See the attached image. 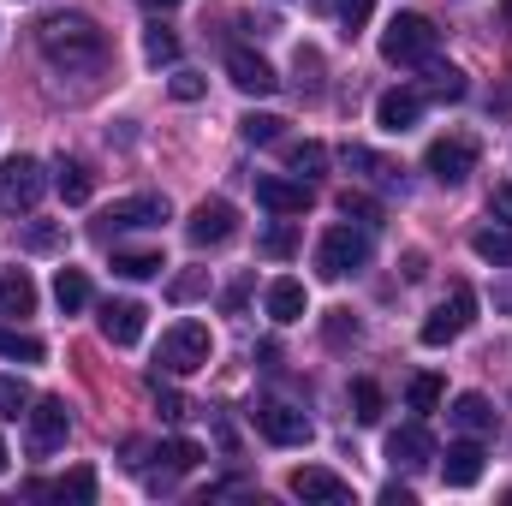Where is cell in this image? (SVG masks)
<instances>
[{
    "instance_id": "obj_17",
    "label": "cell",
    "mask_w": 512,
    "mask_h": 506,
    "mask_svg": "<svg viewBox=\"0 0 512 506\" xmlns=\"http://www.w3.org/2000/svg\"><path fill=\"white\" fill-rule=\"evenodd\" d=\"M417 120H423V90H387L382 102H376V126L393 131V137L411 131Z\"/></svg>"
},
{
    "instance_id": "obj_40",
    "label": "cell",
    "mask_w": 512,
    "mask_h": 506,
    "mask_svg": "<svg viewBox=\"0 0 512 506\" xmlns=\"http://www.w3.org/2000/svg\"><path fill=\"white\" fill-rule=\"evenodd\" d=\"M441 393H447V387H441V376H417L411 387H405L411 411H435V405H441Z\"/></svg>"
},
{
    "instance_id": "obj_46",
    "label": "cell",
    "mask_w": 512,
    "mask_h": 506,
    "mask_svg": "<svg viewBox=\"0 0 512 506\" xmlns=\"http://www.w3.org/2000/svg\"><path fill=\"white\" fill-rule=\"evenodd\" d=\"M489 209H495V221H507V227H512V179H507V185H495Z\"/></svg>"
},
{
    "instance_id": "obj_48",
    "label": "cell",
    "mask_w": 512,
    "mask_h": 506,
    "mask_svg": "<svg viewBox=\"0 0 512 506\" xmlns=\"http://www.w3.org/2000/svg\"><path fill=\"white\" fill-rule=\"evenodd\" d=\"M245 298H251V280H239V286H227V310H239Z\"/></svg>"
},
{
    "instance_id": "obj_18",
    "label": "cell",
    "mask_w": 512,
    "mask_h": 506,
    "mask_svg": "<svg viewBox=\"0 0 512 506\" xmlns=\"http://www.w3.org/2000/svg\"><path fill=\"white\" fill-rule=\"evenodd\" d=\"M441 477H447V489H471L483 477V441L477 435L471 441H453L447 459H441Z\"/></svg>"
},
{
    "instance_id": "obj_27",
    "label": "cell",
    "mask_w": 512,
    "mask_h": 506,
    "mask_svg": "<svg viewBox=\"0 0 512 506\" xmlns=\"http://www.w3.org/2000/svg\"><path fill=\"white\" fill-rule=\"evenodd\" d=\"M471 251L483 256V262H501V268H507L512 262V227H477V233H471Z\"/></svg>"
},
{
    "instance_id": "obj_30",
    "label": "cell",
    "mask_w": 512,
    "mask_h": 506,
    "mask_svg": "<svg viewBox=\"0 0 512 506\" xmlns=\"http://www.w3.org/2000/svg\"><path fill=\"white\" fill-rule=\"evenodd\" d=\"M256 251L274 256V262H286V256L298 251V221H286V215H280V221H274V227H268V233L256 239Z\"/></svg>"
},
{
    "instance_id": "obj_41",
    "label": "cell",
    "mask_w": 512,
    "mask_h": 506,
    "mask_svg": "<svg viewBox=\"0 0 512 506\" xmlns=\"http://www.w3.org/2000/svg\"><path fill=\"white\" fill-rule=\"evenodd\" d=\"M280 126H286V120H274V114H245V120H239L245 143H280Z\"/></svg>"
},
{
    "instance_id": "obj_16",
    "label": "cell",
    "mask_w": 512,
    "mask_h": 506,
    "mask_svg": "<svg viewBox=\"0 0 512 506\" xmlns=\"http://www.w3.org/2000/svg\"><path fill=\"white\" fill-rule=\"evenodd\" d=\"M227 78H233L245 96H274V90H280L274 66H268L262 54H251V48H233V54H227Z\"/></svg>"
},
{
    "instance_id": "obj_42",
    "label": "cell",
    "mask_w": 512,
    "mask_h": 506,
    "mask_svg": "<svg viewBox=\"0 0 512 506\" xmlns=\"http://www.w3.org/2000/svg\"><path fill=\"white\" fill-rule=\"evenodd\" d=\"M203 292H209V274H203V268H191V274H179V280L167 286L173 304H191V298H203Z\"/></svg>"
},
{
    "instance_id": "obj_24",
    "label": "cell",
    "mask_w": 512,
    "mask_h": 506,
    "mask_svg": "<svg viewBox=\"0 0 512 506\" xmlns=\"http://www.w3.org/2000/svg\"><path fill=\"white\" fill-rule=\"evenodd\" d=\"M54 304H60L66 316L84 310V304H90V274H84V268H60V274H54Z\"/></svg>"
},
{
    "instance_id": "obj_33",
    "label": "cell",
    "mask_w": 512,
    "mask_h": 506,
    "mask_svg": "<svg viewBox=\"0 0 512 506\" xmlns=\"http://www.w3.org/2000/svg\"><path fill=\"white\" fill-rule=\"evenodd\" d=\"M30 405H36V399H30V387H24V381H18V376H0V417H6V423H18Z\"/></svg>"
},
{
    "instance_id": "obj_26",
    "label": "cell",
    "mask_w": 512,
    "mask_h": 506,
    "mask_svg": "<svg viewBox=\"0 0 512 506\" xmlns=\"http://www.w3.org/2000/svg\"><path fill=\"white\" fill-rule=\"evenodd\" d=\"M346 167H358V173H370L376 185H399V167H393L387 155H376V149H364V143H352V149H346Z\"/></svg>"
},
{
    "instance_id": "obj_4",
    "label": "cell",
    "mask_w": 512,
    "mask_h": 506,
    "mask_svg": "<svg viewBox=\"0 0 512 506\" xmlns=\"http://www.w3.org/2000/svg\"><path fill=\"white\" fill-rule=\"evenodd\" d=\"M209 358H215V334L203 322H173L161 334V370L167 376H197Z\"/></svg>"
},
{
    "instance_id": "obj_12",
    "label": "cell",
    "mask_w": 512,
    "mask_h": 506,
    "mask_svg": "<svg viewBox=\"0 0 512 506\" xmlns=\"http://www.w3.org/2000/svg\"><path fill=\"white\" fill-rule=\"evenodd\" d=\"M298 501H322V506H352V483L346 477H334V471H322V465H304V471H292V483H286Z\"/></svg>"
},
{
    "instance_id": "obj_15",
    "label": "cell",
    "mask_w": 512,
    "mask_h": 506,
    "mask_svg": "<svg viewBox=\"0 0 512 506\" xmlns=\"http://www.w3.org/2000/svg\"><path fill=\"white\" fill-rule=\"evenodd\" d=\"M387 459H393L399 471H423V465L435 459V435H429L423 423H405V429L387 435Z\"/></svg>"
},
{
    "instance_id": "obj_2",
    "label": "cell",
    "mask_w": 512,
    "mask_h": 506,
    "mask_svg": "<svg viewBox=\"0 0 512 506\" xmlns=\"http://www.w3.org/2000/svg\"><path fill=\"white\" fill-rule=\"evenodd\" d=\"M441 48V30L423 12H393L382 30V60L387 66H429Z\"/></svg>"
},
{
    "instance_id": "obj_23",
    "label": "cell",
    "mask_w": 512,
    "mask_h": 506,
    "mask_svg": "<svg viewBox=\"0 0 512 506\" xmlns=\"http://www.w3.org/2000/svg\"><path fill=\"white\" fill-rule=\"evenodd\" d=\"M304 310H310V298H304L298 280H274V286H268V316H274V322H298Z\"/></svg>"
},
{
    "instance_id": "obj_7",
    "label": "cell",
    "mask_w": 512,
    "mask_h": 506,
    "mask_svg": "<svg viewBox=\"0 0 512 506\" xmlns=\"http://www.w3.org/2000/svg\"><path fill=\"white\" fill-rule=\"evenodd\" d=\"M251 423H256V435L262 441H274V447H304L316 429H310V417L298 411V405H286V399H262L251 411Z\"/></svg>"
},
{
    "instance_id": "obj_25",
    "label": "cell",
    "mask_w": 512,
    "mask_h": 506,
    "mask_svg": "<svg viewBox=\"0 0 512 506\" xmlns=\"http://www.w3.org/2000/svg\"><path fill=\"white\" fill-rule=\"evenodd\" d=\"M155 459H161V471H167V477H185V471H197L203 447H197V441H185V435H173V441H161V453H155Z\"/></svg>"
},
{
    "instance_id": "obj_32",
    "label": "cell",
    "mask_w": 512,
    "mask_h": 506,
    "mask_svg": "<svg viewBox=\"0 0 512 506\" xmlns=\"http://www.w3.org/2000/svg\"><path fill=\"white\" fill-rule=\"evenodd\" d=\"M60 245H66V227H60V221H30V227H24V251L48 256V251H60Z\"/></svg>"
},
{
    "instance_id": "obj_43",
    "label": "cell",
    "mask_w": 512,
    "mask_h": 506,
    "mask_svg": "<svg viewBox=\"0 0 512 506\" xmlns=\"http://www.w3.org/2000/svg\"><path fill=\"white\" fill-rule=\"evenodd\" d=\"M167 90H173V102H203V90H209V84H203L197 72H173V84H167Z\"/></svg>"
},
{
    "instance_id": "obj_50",
    "label": "cell",
    "mask_w": 512,
    "mask_h": 506,
    "mask_svg": "<svg viewBox=\"0 0 512 506\" xmlns=\"http://www.w3.org/2000/svg\"><path fill=\"white\" fill-rule=\"evenodd\" d=\"M501 18H507V30H512V0H501Z\"/></svg>"
},
{
    "instance_id": "obj_6",
    "label": "cell",
    "mask_w": 512,
    "mask_h": 506,
    "mask_svg": "<svg viewBox=\"0 0 512 506\" xmlns=\"http://www.w3.org/2000/svg\"><path fill=\"white\" fill-rule=\"evenodd\" d=\"M42 191H48V173H42L36 155H6L0 161V209L24 215V209L42 203Z\"/></svg>"
},
{
    "instance_id": "obj_47",
    "label": "cell",
    "mask_w": 512,
    "mask_h": 506,
    "mask_svg": "<svg viewBox=\"0 0 512 506\" xmlns=\"http://www.w3.org/2000/svg\"><path fill=\"white\" fill-rule=\"evenodd\" d=\"M417 501V495H411V489H399V483H387L382 489V506H411Z\"/></svg>"
},
{
    "instance_id": "obj_19",
    "label": "cell",
    "mask_w": 512,
    "mask_h": 506,
    "mask_svg": "<svg viewBox=\"0 0 512 506\" xmlns=\"http://www.w3.org/2000/svg\"><path fill=\"white\" fill-rule=\"evenodd\" d=\"M453 423H459L465 435H477V441H483V435H495V429H501V411H495L483 393H459V399H453Z\"/></svg>"
},
{
    "instance_id": "obj_36",
    "label": "cell",
    "mask_w": 512,
    "mask_h": 506,
    "mask_svg": "<svg viewBox=\"0 0 512 506\" xmlns=\"http://www.w3.org/2000/svg\"><path fill=\"white\" fill-rule=\"evenodd\" d=\"M292 72H298V90H304V96H322V54H316V48H298Z\"/></svg>"
},
{
    "instance_id": "obj_31",
    "label": "cell",
    "mask_w": 512,
    "mask_h": 506,
    "mask_svg": "<svg viewBox=\"0 0 512 506\" xmlns=\"http://www.w3.org/2000/svg\"><path fill=\"white\" fill-rule=\"evenodd\" d=\"M167 262H161V251H114V274L120 280H149V274H161Z\"/></svg>"
},
{
    "instance_id": "obj_37",
    "label": "cell",
    "mask_w": 512,
    "mask_h": 506,
    "mask_svg": "<svg viewBox=\"0 0 512 506\" xmlns=\"http://www.w3.org/2000/svg\"><path fill=\"white\" fill-rule=\"evenodd\" d=\"M429 96L459 102V96H465V72H459V66H429Z\"/></svg>"
},
{
    "instance_id": "obj_38",
    "label": "cell",
    "mask_w": 512,
    "mask_h": 506,
    "mask_svg": "<svg viewBox=\"0 0 512 506\" xmlns=\"http://www.w3.org/2000/svg\"><path fill=\"white\" fill-rule=\"evenodd\" d=\"M316 6H334L340 24H346V36H358V30L370 24V12H376V0H316Z\"/></svg>"
},
{
    "instance_id": "obj_28",
    "label": "cell",
    "mask_w": 512,
    "mask_h": 506,
    "mask_svg": "<svg viewBox=\"0 0 512 506\" xmlns=\"http://www.w3.org/2000/svg\"><path fill=\"white\" fill-rule=\"evenodd\" d=\"M0 358L6 364H42V340L24 328H0Z\"/></svg>"
},
{
    "instance_id": "obj_10",
    "label": "cell",
    "mask_w": 512,
    "mask_h": 506,
    "mask_svg": "<svg viewBox=\"0 0 512 506\" xmlns=\"http://www.w3.org/2000/svg\"><path fill=\"white\" fill-rule=\"evenodd\" d=\"M185 233H191V245H227V239L239 233V209H233L227 197H209V203L191 209Z\"/></svg>"
},
{
    "instance_id": "obj_51",
    "label": "cell",
    "mask_w": 512,
    "mask_h": 506,
    "mask_svg": "<svg viewBox=\"0 0 512 506\" xmlns=\"http://www.w3.org/2000/svg\"><path fill=\"white\" fill-rule=\"evenodd\" d=\"M6 459H12V453H6V441H0V471H6Z\"/></svg>"
},
{
    "instance_id": "obj_3",
    "label": "cell",
    "mask_w": 512,
    "mask_h": 506,
    "mask_svg": "<svg viewBox=\"0 0 512 506\" xmlns=\"http://www.w3.org/2000/svg\"><path fill=\"white\" fill-rule=\"evenodd\" d=\"M364 268H370V233L364 227L340 221V227L322 233V245H316V274L322 280H346V274H364Z\"/></svg>"
},
{
    "instance_id": "obj_29",
    "label": "cell",
    "mask_w": 512,
    "mask_h": 506,
    "mask_svg": "<svg viewBox=\"0 0 512 506\" xmlns=\"http://www.w3.org/2000/svg\"><path fill=\"white\" fill-rule=\"evenodd\" d=\"M382 411H387L382 387H376L370 376H358L352 381V417H358V423H382Z\"/></svg>"
},
{
    "instance_id": "obj_14",
    "label": "cell",
    "mask_w": 512,
    "mask_h": 506,
    "mask_svg": "<svg viewBox=\"0 0 512 506\" xmlns=\"http://www.w3.org/2000/svg\"><path fill=\"white\" fill-rule=\"evenodd\" d=\"M143 316H149V310H143L137 298H108V304H102V340H108V346H137V340H143Z\"/></svg>"
},
{
    "instance_id": "obj_39",
    "label": "cell",
    "mask_w": 512,
    "mask_h": 506,
    "mask_svg": "<svg viewBox=\"0 0 512 506\" xmlns=\"http://www.w3.org/2000/svg\"><path fill=\"white\" fill-rule=\"evenodd\" d=\"M286 161H292V173H298V179H316V173L328 167V149H322V143H298Z\"/></svg>"
},
{
    "instance_id": "obj_20",
    "label": "cell",
    "mask_w": 512,
    "mask_h": 506,
    "mask_svg": "<svg viewBox=\"0 0 512 506\" xmlns=\"http://www.w3.org/2000/svg\"><path fill=\"white\" fill-rule=\"evenodd\" d=\"M30 495H48V501H72V506H90V501H96V471H90V465H78V471H66L60 483H36Z\"/></svg>"
},
{
    "instance_id": "obj_5",
    "label": "cell",
    "mask_w": 512,
    "mask_h": 506,
    "mask_svg": "<svg viewBox=\"0 0 512 506\" xmlns=\"http://www.w3.org/2000/svg\"><path fill=\"white\" fill-rule=\"evenodd\" d=\"M471 322H477V292H471L465 280H453L447 298H441V304L429 310V322H423V346H447V340H459Z\"/></svg>"
},
{
    "instance_id": "obj_1",
    "label": "cell",
    "mask_w": 512,
    "mask_h": 506,
    "mask_svg": "<svg viewBox=\"0 0 512 506\" xmlns=\"http://www.w3.org/2000/svg\"><path fill=\"white\" fill-rule=\"evenodd\" d=\"M36 42H42V54H48L54 66H66V72H96V66L108 60V36H102L84 12H60V18L36 24Z\"/></svg>"
},
{
    "instance_id": "obj_22",
    "label": "cell",
    "mask_w": 512,
    "mask_h": 506,
    "mask_svg": "<svg viewBox=\"0 0 512 506\" xmlns=\"http://www.w3.org/2000/svg\"><path fill=\"white\" fill-rule=\"evenodd\" d=\"M54 191L66 197V203H90V191H96V179H90V167L84 161H54Z\"/></svg>"
},
{
    "instance_id": "obj_13",
    "label": "cell",
    "mask_w": 512,
    "mask_h": 506,
    "mask_svg": "<svg viewBox=\"0 0 512 506\" xmlns=\"http://www.w3.org/2000/svg\"><path fill=\"white\" fill-rule=\"evenodd\" d=\"M256 203H262L268 215H304V209H310V185H304V179L262 173V179H256Z\"/></svg>"
},
{
    "instance_id": "obj_34",
    "label": "cell",
    "mask_w": 512,
    "mask_h": 506,
    "mask_svg": "<svg viewBox=\"0 0 512 506\" xmlns=\"http://www.w3.org/2000/svg\"><path fill=\"white\" fill-rule=\"evenodd\" d=\"M340 215L358 221V227H382V203L364 197V191H346V197H340Z\"/></svg>"
},
{
    "instance_id": "obj_44",
    "label": "cell",
    "mask_w": 512,
    "mask_h": 506,
    "mask_svg": "<svg viewBox=\"0 0 512 506\" xmlns=\"http://www.w3.org/2000/svg\"><path fill=\"white\" fill-rule=\"evenodd\" d=\"M328 340H334V346H346V340H358V322H352L346 310H334V316H328Z\"/></svg>"
},
{
    "instance_id": "obj_35",
    "label": "cell",
    "mask_w": 512,
    "mask_h": 506,
    "mask_svg": "<svg viewBox=\"0 0 512 506\" xmlns=\"http://www.w3.org/2000/svg\"><path fill=\"white\" fill-rule=\"evenodd\" d=\"M143 60H149V66H167V60H179V36L155 24V30L143 36Z\"/></svg>"
},
{
    "instance_id": "obj_11",
    "label": "cell",
    "mask_w": 512,
    "mask_h": 506,
    "mask_svg": "<svg viewBox=\"0 0 512 506\" xmlns=\"http://www.w3.org/2000/svg\"><path fill=\"white\" fill-rule=\"evenodd\" d=\"M161 221H167V197L143 191V197H120L102 215V233H137V227H161Z\"/></svg>"
},
{
    "instance_id": "obj_45",
    "label": "cell",
    "mask_w": 512,
    "mask_h": 506,
    "mask_svg": "<svg viewBox=\"0 0 512 506\" xmlns=\"http://www.w3.org/2000/svg\"><path fill=\"white\" fill-rule=\"evenodd\" d=\"M155 405H161V417H167V423H179V417H185V399H179L173 387H161V381H155Z\"/></svg>"
},
{
    "instance_id": "obj_9",
    "label": "cell",
    "mask_w": 512,
    "mask_h": 506,
    "mask_svg": "<svg viewBox=\"0 0 512 506\" xmlns=\"http://www.w3.org/2000/svg\"><path fill=\"white\" fill-rule=\"evenodd\" d=\"M24 423H30V453H36V459H48V453L66 441L72 411H66V399H36V405L24 411Z\"/></svg>"
},
{
    "instance_id": "obj_8",
    "label": "cell",
    "mask_w": 512,
    "mask_h": 506,
    "mask_svg": "<svg viewBox=\"0 0 512 506\" xmlns=\"http://www.w3.org/2000/svg\"><path fill=\"white\" fill-rule=\"evenodd\" d=\"M423 167H429L441 185H465V179L477 173V143H471V137H435L429 155H423Z\"/></svg>"
},
{
    "instance_id": "obj_21",
    "label": "cell",
    "mask_w": 512,
    "mask_h": 506,
    "mask_svg": "<svg viewBox=\"0 0 512 506\" xmlns=\"http://www.w3.org/2000/svg\"><path fill=\"white\" fill-rule=\"evenodd\" d=\"M0 310L6 316H36V280L24 268H6L0 274Z\"/></svg>"
},
{
    "instance_id": "obj_49",
    "label": "cell",
    "mask_w": 512,
    "mask_h": 506,
    "mask_svg": "<svg viewBox=\"0 0 512 506\" xmlns=\"http://www.w3.org/2000/svg\"><path fill=\"white\" fill-rule=\"evenodd\" d=\"M143 6H155V12H167V6H179V0H143Z\"/></svg>"
}]
</instances>
